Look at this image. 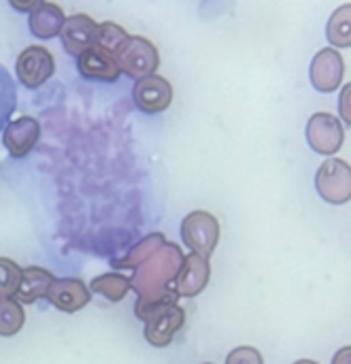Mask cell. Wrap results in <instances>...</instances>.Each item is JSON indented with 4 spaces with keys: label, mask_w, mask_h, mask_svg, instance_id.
Returning a JSON list of instances; mask_svg holds the SVG:
<instances>
[{
    "label": "cell",
    "mask_w": 351,
    "mask_h": 364,
    "mask_svg": "<svg viewBox=\"0 0 351 364\" xmlns=\"http://www.w3.org/2000/svg\"><path fill=\"white\" fill-rule=\"evenodd\" d=\"M183 258L185 256L179 245L166 243L134 271V277L130 282L132 290L139 294V301L134 305V314L139 320L149 322L160 311L177 305L179 296L171 290V286L183 264Z\"/></svg>",
    "instance_id": "cell-1"
},
{
    "label": "cell",
    "mask_w": 351,
    "mask_h": 364,
    "mask_svg": "<svg viewBox=\"0 0 351 364\" xmlns=\"http://www.w3.org/2000/svg\"><path fill=\"white\" fill-rule=\"evenodd\" d=\"M115 60L122 70V75H128L130 79H143L149 75H156L160 66V53L156 45L145 36H126L122 45L115 49Z\"/></svg>",
    "instance_id": "cell-2"
},
{
    "label": "cell",
    "mask_w": 351,
    "mask_h": 364,
    "mask_svg": "<svg viewBox=\"0 0 351 364\" xmlns=\"http://www.w3.org/2000/svg\"><path fill=\"white\" fill-rule=\"evenodd\" d=\"M181 241L202 258H211L220 243V222L209 211H192L181 222Z\"/></svg>",
    "instance_id": "cell-3"
},
{
    "label": "cell",
    "mask_w": 351,
    "mask_h": 364,
    "mask_svg": "<svg viewBox=\"0 0 351 364\" xmlns=\"http://www.w3.org/2000/svg\"><path fill=\"white\" fill-rule=\"evenodd\" d=\"M315 190L330 205L351 200V166L341 158H328L315 173Z\"/></svg>",
    "instance_id": "cell-4"
},
{
    "label": "cell",
    "mask_w": 351,
    "mask_h": 364,
    "mask_svg": "<svg viewBox=\"0 0 351 364\" xmlns=\"http://www.w3.org/2000/svg\"><path fill=\"white\" fill-rule=\"evenodd\" d=\"M345 141V128L333 113H313L307 122V143L315 154L335 156Z\"/></svg>",
    "instance_id": "cell-5"
},
{
    "label": "cell",
    "mask_w": 351,
    "mask_h": 364,
    "mask_svg": "<svg viewBox=\"0 0 351 364\" xmlns=\"http://www.w3.org/2000/svg\"><path fill=\"white\" fill-rule=\"evenodd\" d=\"M15 73L19 83H23L30 90H36L43 83H47L55 73V60L49 49L40 45H30L17 55Z\"/></svg>",
    "instance_id": "cell-6"
},
{
    "label": "cell",
    "mask_w": 351,
    "mask_h": 364,
    "mask_svg": "<svg viewBox=\"0 0 351 364\" xmlns=\"http://www.w3.org/2000/svg\"><path fill=\"white\" fill-rule=\"evenodd\" d=\"M309 77L318 92H322V94L337 92V87H341L343 77H345V60L339 53V49H335V47L320 49L311 60Z\"/></svg>",
    "instance_id": "cell-7"
},
{
    "label": "cell",
    "mask_w": 351,
    "mask_h": 364,
    "mask_svg": "<svg viewBox=\"0 0 351 364\" xmlns=\"http://www.w3.org/2000/svg\"><path fill=\"white\" fill-rule=\"evenodd\" d=\"M132 100L136 109H141L143 113H149V115L162 113L173 102V85L160 75L136 79L132 87Z\"/></svg>",
    "instance_id": "cell-8"
},
{
    "label": "cell",
    "mask_w": 351,
    "mask_h": 364,
    "mask_svg": "<svg viewBox=\"0 0 351 364\" xmlns=\"http://www.w3.org/2000/svg\"><path fill=\"white\" fill-rule=\"evenodd\" d=\"M45 299L62 314H77L92 301V292L83 279L53 277Z\"/></svg>",
    "instance_id": "cell-9"
},
{
    "label": "cell",
    "mask_w": 351,
    "mask_h": 364,
    "mask_svg": "<svg viewBox=\"0 0 351 364\" xmlns=\"http://www.w3.org/2000/svg\"><path fill=\"white\" fill-rule=\"evenodd\" d=\"M209 277H211L209 258H202L198 254H190L183 258V264L179 269L171 290L179 299H194L209 286Z\"/></svg>",
    "instance_id": "cell-10"
},
{
    "label": "cell",
    "mask_w": 351,
    "mask_h": 364,
    "mask_svg": "<svg viewBox=\"0 0 351 364\" xmlns=\"http://www.w3.org/2000/svg\"><path fill=\"white\" fill-rule=\"evenodd\" d=\"M38 136H40V124L30 115H21L4 126L2 145L13 158H26L38 143Z\"/></svg>",
    "instance_id": "cell-11"
},
{
    "label": "cell",
    "mask_w": 351,
    "mask_h": 364,
    "mask_svg": "<svg viewBox=\"0 0 351 364\" xmlns=\"http://www.w3.org/2000/svg\"><path fill=\"white\" fill-rule=\"evenodd\" d=\"M96 34H98V23L83 13H77L68 17L62 26V45L68 55L79 58L85 49L96 45Z\"/></svg>",
    "instance_id": "cell-12"
},
{
    "label": "cell",
    "mask_w": 351,
    "mask_h": 364,
    "mask_svg": "<svg viewBox=\"0 0 351 364\" xmlns=\"http://www.w3.org/2000/svg\"><path fill=\"white\" fill-rule=\"evenodd\" d=\"M77 68H79L81 77L92 79V81H104V83H113L122 75L117 60H115V53H111L98 45L85 49L77 58Z\"/></svg>",
    "instance_id": "cell-13"
},
{
    "label": "cell",
    "mask_w": 351,
    "mask_h": 364,
    "mask_svg": "<svg viewBox=\"0 0 351 364\" xmlns=\"http://www.w3.org/2000/svg\"><path fill=\"white\" fill-rule=\"evenodd\" d=\"M185 326V309L179 305H173L158 316H153L149 322H145V341L153 348H168L175 339V335Z\"/></svg>",
    "instance_id": "cell-14"
},
{
    "label": "cell",
    "mask_w": 351,
    "mask_h": 364,
    "mask_svg": "<svg viewBox=\"0 0 351 364\" xmlns=\"http://www.w3.org/2000/svg\"><path fill=\"white\" fill-rule=\"evenodd\" d=\"M53 282V275L43 267H26L21 269L19 286L15 292V301L21 305H34L36 301L47 296V290Z\"/></svg>",
    "instance_id": "cell-15"
},
{
    "label": "cell",
    "mask_w": 351,
    "mask_h": 364,
    "mask_svg": "<svg viewBox=\"0 0 351 364\" xmlns=\"http://www.w3.org/2000/svg\"><path fill=\"white\" fill-rule=\"evenodd\" d=\"M66 17H64V11L53 4V2H43L38 4L34 11H30V19H28V26H30V32L36 36V38H53L62 32V26H64Z\"/></svg>",
    "instance_id": "cell-16"
},
{
    "label": "cell",
    "mask_w": 351,
    "mask_h": 364,
    "mask_svg": "<svg viewBox=\"0 0 351 364\" xmlns=\"http://www.w3.org/2000/svg\"><path fill=\"white\" fill-rule=\"evenodd\" d=\"M168 241H166V237L162 235V232H153V235H147L145 239H141L122 260H117V262H113L117 269H132V271H136L145 260H149L160 247H164Z\"/></svg>",
    "instance_id": "cell-17"
},
{
    "label": "cell",
    "mask_w": 351,
    "mask_h": 364,
    "mask_svg": "<svg viewBox=\"0 0 351 364\" xmlns=\"http://www.w3.org/2000/svg\"><path fill=\"white\" fill-rule=\"evenodd\" d=\"M326 38L335 49L351 47V2L341 4L328 19Z\"/></svg>",
    "instance_id": "cell-18"
},
{
    "label": "cell",
    "mask_w": 351,
    "mask_h": 364,
    "mask_svg": "<svg viewBox=\"0 0 351 364\" xmlns=\"http://www.w3.org/2000/svg\"><path fill=\"white\" fill-rule=\"evenodd\" d=\"M130 290H132V282L128 277H124L122 273H107V275L92 279V284H90V292H96L111 303L124 301Z\"/></svg>",
    "instance_id": "cell-19"
},
{
    "label": "cell",
    "mask_w": 351,
    "mask_h": 364,
    "mask_svg": "<svg viewBox=\"0 0 351 364\" xmlns=\"http://www.w3.org/2000/svg\"><path fill=\"white\" fill-rule=\"evenodd\" d=\"M26 322V314L21 309V303L15 299L0 301V337H15Z\"/></svg>",
    "instance_id": "cell-20"
},
{
    "label": "cell",
    "mask_w": 351,
    "mask_h": 364,
    "mask_svg": "<svg viewBox=\"0 0 351 364\" xmlns=\"http://www.w3.org/2000/svg\"><path fill=\"white\" fill-rule=\"evenodd\" d=\"M17 105V87L11 77V73L0 64V128L9 124V117L13 115Z\"/></svg>",
    "instance_id": "cell-21"
},
{
    "label": "cell",
    "mask_w": 351,
    "mask_h": 364,
    "mask_svg": "<svg viewBox=\"0 0 351 364\" xmlns=\"http://www.w3.org/2000/svg\"><path fill=\"white\" fill-rule=\"evenodd\" d=\"M21 269L11 258H0V301L13 299L19 286Z\"/></svg>",
    "instance_id": "cell-22"
},
{
    "label": "cell",
    "mask_w": 351,
    "mask_h": 364,
    "mask_svg": "<svg viewBox=\"0 0 351 364\" xmlns=\"http://www.w3.org/2000/svg\"><path fill=\"white\" fill-rule=\"evenodd\" d=\"M126 36H128V32L122 26H117L113 21H104V23H98L96 45L102 47V49H107V51H111V53H115V49L122 45V41Z\"/></svg>",
    "instance_id": "cell-23"
},
{
    "label": "cell",
    "mask_w": 351,
    "mask_h": 364,
    "mask_svg": "<svg viewBox=\"0 0 351 364\" xmlns=\"http://www.w3.org/2000/svg\"><path fill=\"white\" fill-rule=\"evenodd\" d=\"M226 364H264V358L262 354L252 348V346H241V348H234L228 358H226Z\"/></svg>",
    "instance_id": "cell-24"
},
{
    "label": "cell",
    "mask_w": 351,
    "mask_h": 364,
    "mask_svg": "<svg viewBox=\"0 0 351 364\" xmlns=\"http://www.w3.org/2000/svg\"><path fill=\"white\" fill-rule=\"evenodd\" d=\"M339 115L347 126H351V83H345L339 94Z\"/></svg>",
    "instance_id": "cell-25"
},
{
    "label": "cell",
    "mask_w": 351,
    "mask_h": 364,
    "mask_svg": "<svg viewBox=\"0 0 351 364\" xmlns=\"http://www.w3.org/2000/svg\"><path fill=\"white\" fill-rule=\"evenodd\" d=\"M45 0H9V4L17 11V13H30L34 11L38 4H43Z\"/></svg>",
    "instance_id": "cell-26"
},
{
    "label": "cell",
    "mask_w": 351,
    "mask_h": 364,
    "mask_svg": "<svg viewBox=\"0 0 351 364\" xmlns=\"http://www.w3.org/2000/svg\"><path fill=\"white\" fill-rule=\"evenodd\" d=\"M333 364H351V346H347V348H341V350L335 354Z\"/></svg>",
    "instance_id": "cell-27"
},
{
    "label": "cell",
    "mask_w": 351,
    "mask_h": 364,
    "mask_svg": "<svg viewBox=\"0 0 351 364\" xmlns=\"http://www.w3.org/2000/svg\"><path fill=\"white\" fill-rule=\"evenodd\" d=\"M294 364H318L315 360H296Z\"/></svg>",
    "instance_id": "cell-28"
},
{
    "label": "cell",
    "mask_w": 351,
    "mask_h": 364,
    "mask_svg": "<svg viewBox=\"0 0 351 364\" xmlns=\"http://www.w3.org/2000/svg\"><path fill=\"white\" fill-rule=\"evenodd\" d=\"M205 364H211V363H205Z\"/></svg>",
    "instance_id": "cell-29"
}]
</instances>
